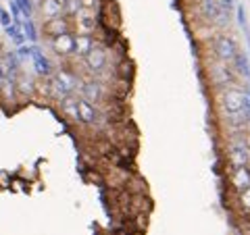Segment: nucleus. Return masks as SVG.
I'll list each match as a JSON object with an SVG mask.
<instances>
[{"label": "nucleus", "instance_id": "nucleus-10", "mask_svg": "<svg viewBox=\"0 0 250 235\" xmlns=\"http://www.w3.org/2000/svg\"><path fill=\"white\" fill-rule=\"evenodd\" d=\"M40 13H42V17L46 21L57 19V17H61V15L65 13V6H62L61 2H57V0H42L40 2Z\"/></svg>", "mask_w": 250, "mask_h": 235}, {"label": "nucleus", "instance_id": "nucleus-8", "mask_svg": "<svg viewBox=\"0 0 250 235\" xmlns=\"http://www.w3.org/2000/svg\"><path fill=\"white\" fill-rule=\"evenodd\" d=\"M69 31V23L65 17H57V19H48L44 23V34L50 36V38H57V36H62Z\"/></svg>", "mask_w": 250, "mask_h": 235}, {"label": "nucleus", "instance_id": "nucleus-1", "mask_svg": "<svg viewBox=\"0 0 250 235\" xmlns=\"http://www.w3.org/2000/svg\"><path fill=\"white\" fill-rule=\"evenodd\" d=\"M219 106H221L223 115L228 117H238L242 115L244 111H248V96L242 90H236V88H228L221 92V96H219Z\"/></svg>", "mask_w": 250, "mask_h": 235}, {"label": "nucleus", "instance_id": "nucleus-2", "mask_svg": "<svg viewBox=\"0 0 250 235\" xmlns=\"http://www.w3.org/2000/svg\"><path fill=\"white\" fill-rule=\"evenodd\" d=\"M213 50L217 54V59L221 62H229V60H236L240 57V48L233 38H228V36H219L215 44H213Z\"/></svg>", "mask_w": 250, "mask_h": 235}, {"label": "nucleus", "instance_id": "nucleus-4", "mask_svg": "<svg viewBox=\"0 0 250 235\" xmlns=\"http://www.w3.org/2000/svg\"><path fill=\"white\" fill-rule=\"evenodd\" d=\"M83 60H85V67H88L92 73H98V71H103V69L106 67L108 57H106V50L103 48V46L94 44V48L90 50V54Z\"/></svg>", "mask_w": 250, "mask_h": 235}, {"label": "nucleus", "instance_id": "nucleus-12", "mask_svg": "<svg viewBox=\"0 0 250 235\" xmlns=\"http://www.w3.org/2000/svg\"><path fill=\"white\" fill-rule=\"evenodd\" d=\"M61 111L65 113L71 121H80V100H77L73 94L67 96V98H62L61 100Z\"/></svg>", "mask_w": 250, "mask_h": 235}, {"label": "nucleus", "instance_id": "nucleus-7", "mask_svg": "<svg viewBox=\"0 0 250 235\" xmlns=\"http://www.w3.org/2000/svg\"><path fill=\"white\" fill-rule=\"evenodd\" d=\"M231 185L242 194L250 187V169L248 167H233L231 173Z\"/></svg>", "mask_w": 250, "mask_h": 235}, {"label": "nucleus", "instance_id": "nucleus-16", "mask_svg": "<svg viewBox=\"0 0 250 235\" xmlns=\"http://www.w3.org/2000/svg\"><path fill=\"white\" fill-rule=\"evenodd\" d=\"M82 9H83L82 0H67L65 2V15H71V17H75Z\"/></svg>", "mask_w": 250, "mask_h": 235}, {"label": "nucleus", "instance_id": "nucleus-13", "mask_svg": "<svg viewBox=\"0 0 250 235\" xmlns=\"http://www.w3.org/2000/svg\"><path fill=\"white\" fill-rule=\"evenodd\" d=\"M82 98L83 100H90V102H98L103 98V88L94 81H88L82 85Z\"/></svg>", "mask_w": 250, "mask_h": 235}, {"label": "nucleus", "instance_id": "nucleus-21", "mask_svg": "<svg viewBox=\"0 0 250 235\" xmlns=\"http://www.w3.org/2000/svg\"><path fill=\"white\" fill-rule=\"evenodd\" d=\"M4 81V69H2V60H0V83Z\"/></svg>", "mask_w": 250, "mask_h": 235}, {"label": "nucleus", "instance_id": "nucleus-19", "mask_svg": "<svg viewBox=\"0 0 250 235\" xmlns=\"http://www.w3.org/2000/svg\"><path fill=\"white\" fill-rule=\"evenodd\" d=\"M23 31H25V36L29 38V40H36V31H34V25H31V21L23 23Z\"/></svg>", "mask_w": 250, "mask_h": 235}, {"label": "nucleus", "instance_id": "nucleus-15", "mask_svg": "<svg viewBox=\"0 0 250 235\" xmlns=\"http://www.w3.org/2000/svg\"><path fill=\"white\" fill-rule=\"evenodd\" d=\"M6 34H9V38H13L15 44H23V40H25V31L21 29L19 23H11V25L6 27Z\"/></svg>", "mask_w": 250, "mask_h": 235}, {"label": "nucleus", "instance_id": "nucleus-11", "mask_svg": "<svg viewBox=\"0 0 250 235\" xmlns=\"http://www.w3.org/2000/svg\"><path fill=\"white\" fill-rule=\"evenodd\" d=\"M92 48H94V40H92L90 34H77L75 36V57L85 59Z\"/></svg>", "mask_w": 250, "mask_h": 235}, {"label": "nucleus", "instance_id": "nucleus-18", "mask_svg": "<svg viewBox=\"0 0 250 235\" xmlns=\"http://www.w3.org/2000/svg\"><path fill=\"white\" fill-rule=\"evenodd\" d=\"M15 2H17V6L21 9V13L29 19V15H31V4H29V0H15Z\"/></svg>", "mask_w": 250, "mask_h": 235}, {"label": "nucleus", "instance_id": "nucleus-5", "mask_svg": "<svg viewBox=\"0 0 250 235\" xmlns=\"http://www.w3.org/2000/svg\"><path fill=\"white\" fill-rule=\"evenodd\" d=\"M75 27L80 34H90L96 29V13L88 11V9H82L80 13L75 15Z\"/></svg>", "mask_w": 250, "mask_h": 235}, {"label": "nucleus", "instance_id": "nucleus-17", "mask_svg": "<svg viewBox=\"0 0 250 235\" xmlns=\"http://www.w3.org/2000/svg\"><path fill=\"white\" fill-rule=\"evenodd\" d=\"M240 206H242V210L250 213V187L240 194Z\"/></svg>", "mask_w": 250, "mask_h": 235}, {"label": "nucleus", "instance_id": "nucleus-14", "mask_svg": "<svg viewBox=\"0 0 250 235\" xmlns=\"http://www.w3.org/2000/svg\"><path fill=\"white\" fill-rule=\"evenodd\" d=\"M34 65H36V71L40 75H48L50 73V62L46 60L38 50H34Z\"/></svg>", "mask_w": 250, "mask_h": 235}, {"label": "nucleus", "instance_id": "nucleus-3", "mask_svg": "<svg viewBox=\"0 0 250 235\" xmlns=\"http://www.w3.org/2000/svg\"><path fill=\"white\" fill-rule=\"evenodd\" d=\"M50 48L54 54H59V57H69V54H75V36H71L67 31V34L62 36H57L50 40Z\"/></svg>", "mask_w": 250, "mask_h": 235}, {"label": "nucleus", "instance_id": "nucleus-9", "mask_svg": "<svg viewBox=\"0 0 250 235\" xmlns=\"http://www.w3.org/2000/svg\"><path fill=\"white\" fill-rule=\"evenodd\" d=\"M80 121L85 125H96L98 123V113H96V106L90 100H83L80 98Z\"/></svg>", "mask_w": 250, "mask_h": 235}, {"label": "nucleus", "instance_id": "nucleus-22", "mask_svg": "<svg viewBox=\"0 0 250 235\" xmlns=\"http://www.w3.org/2000/svg\"><path fill=\"white\" fill-rule=\"evenodd\" d=\"M4 13H6V11L2 9V6H0V21H2V17H4Z\"/></svg>", "mask_w": 250, "mask_h": 235}, {"label": "nucleus", "instance_id": "nucleus-20", "mask_svg": "<svg viewBox=\"0 0 250 235\" xmlns=\"http://www.w3.org/2000/svg\"><path fill=\"white\" fill-rule=\"evenodd\" d=\"M82 4H83V9H88V11H96L98 0H82Z\"/></svg>", "mask_w": 250, "mask_h": 235}, {"label": "nucleus", "instance_id": "nucleus-6", "mask_svg": "<svg viewBox=\"0 0 250 235\" xmlns=\"http://www.w3.org/2000/svg\"><path fill=\"white\" fill-rule=\"evenodd\" d=\"M229 160L233 167H248L250 152L244 148V144H229Z\"/></svg>", "mask_w": 250, "mask_h": 235}]
</instances>
